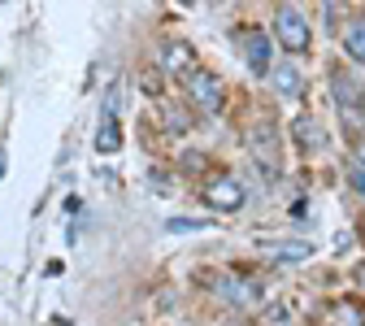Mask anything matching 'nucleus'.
Instances as JSON below:
<instances>
[{
	"instance_id": "nucleus-1",
	"label": "nucleus",
	"mask_w": 365,
	"mask_h": 326,
	"mask_svg": "<svg viewBox=\"0 0 365 326\" xmlns=\"http://www.w3.org/2000/svg\"><path fill=\"white\" fill-rule=\"evenodd\" d=\"M182 83H187V101H192L200 113H222V105H226V87H222L217 74H209V70H192Z\"/></svg>"
},
{
	"instance_id": "nucleus-2",
	"label": "nucleus",
	"mask_w": 365,
	"mask_h": 326,
	"mask_svg": "<svg viewBox=\"0 0 365 326\" xmlns=\"http://www.w3.org/2000/svg\"><path fill=\"white\" fill-rule=\"evenodd\" d=\"M274 31H279L287 53H304L309 49V22H304V14L296 5H283L279 14H274Z\"/></svg>"
},
{
	"instance_id": "nucleus-3",
	"label": "nucleus",
	"mask_w": 365,
	"mask_h": 326,
	"mask_svg": "<svg viewBox=\"0 0 365 326\" xmlns=\"http://www.w3.org/2000/svg\"><path fill=\"white\" fill-rule=\"evenodd\" d=\"M331 96H335V105H339L348 118H356V113L365 109V87H361V78L348 74V70H335V74H331Z\"/></svg>"
},
{
	"instance_id": "nucleus-4",
	"label": "nucleus",
	"mask_w": 365,
	"mask_h": 326,
	"mask_svg": "<svg viewBox=\"0 0 365 326\" xmlns=\"http://www.w3.org/2000/svg\"><path fill=\"white\" fill-rule=\"evenodd\" d=\"M235 39L244 44V61H248V70H252V74H265V70L274 66V53H269V35H265V31L248 26V31H240Z\"/></svg>"
},
{
	"instance_id": "nucleus-5",
	"label": "nucleus",
	"mask_w": 365,
	"mask_h": 326,
	"mask_svg": "<svg viewBox=\"0 0 365 326\" xmlns=\"http://www.w3.org/2000/svg\"><path fill=\"white\" fill-rule=\"evenodd\" d=\"M205 200H209L213 209H240V205H244V188H240L235 178L217 174V178L205 183Z\"/></svg>"
},
{
	"instance_id": "nucleus-6",
	"label": "nucleus",
	"mask_w": 365,
	"mask_h": 326,
	"mask_svg": "<svg viewBox=\"0 0 365 326\" xmlns=\"http://www.w3.org/2000/svg\"><path fill=\"white\" fill-rule=\"evenodd\" d=\"M269 83H274V91H279V96H287V101H296L300 91H304V74H300V66H296V61H279V66H269Z\"/></svg>"
},
{
	"instance_id": "nucleus-7",
	"label": "nucleus",
	"mask_w": 365,
	"mask_h": 326,
	"mask_svg": "<svg viewBox=\"0 0 365 326\" xmlns=\"http://www.w3.org/2000/svg\"><path fill=\"white\" fill-rule=\"evenodd\" d=\"M217 292H222V300H231V305H252V300L261 296V287H257V283H248V278H240V274L222 278Z\"/></svg>"
},
{
	"instance_id": "nucleus-8",
	"label": "nucleus",
	"mask_w": 365,
	"mask_h": 326,
	"mask_svg": "<svg viewBox=\"0 0 365 326\" xmlns=\"http://www.w3.org/2000/svg\"><path fill=\"white\" fill-rule=\"evenodd\" d=\"M161 70H170V74H182V78H187V74L196 70L192 49H187V44H165V49H161Z\"/></svg>"
},
{
	"instance_id": "nucleus-9",
	"label": "nucleus",
	"mask_w": 365,
	"mask_h": 326,
	"mask_svg": "<svg viewBox=\"0 0 365 326\" xmlns=\"http://www.w3.org/2000/svg\"><path fill=\"white\" fill-rule=\"evenodd\" d=\"M91 144H96V153H118L122 148V126H118V113H105V122H101V131H96V139H91Z\"/></svg>"
},
{
	"instance_id": "nucleus-10",
	"label": "nucleus",
	"mask_w": 365,
	"mask_h": 326,
	"mask_svg": "<svg viewBox=\"0 0 365 326\" xmlns=\"http://www.w3.org/2000/svg\"><path fill=\"white\" fill-rule=\"evenodd\" d=\"M344 53H348L352 61H361V66H365V18L348 22V31H344Z\"/></svg>"
},
{
	"instance_id": "nucleus-11",
	"label": "nucleus",
	"mask_w": 365,
	"mask_h": 326,
	"mask_svg": "<svg viewBox=\"0 0 365 326\" xmlns=\"http://www.w3.org/2000/svg\"><path fill=\"white\" fill-rule=\"evenodd\" d=\"M161 122H165L170 135H182V131L192 126V113H187V109H178V105H161Z\"/></svg>"
},
{
	"instance_id": "nucleus-12",
	"label": "nucleus",
	"mask_w": 365,
	"mask_h": 326,
	"mask_svg": "<svg viewBox=\"0 0 365 326\" xmlns=\"http://www.w3.org/2000/svg\"><path fill=\"white\" fill-rule=\"evenodd\" d=\"M269 253L279 261H304V257H313V244H269Z\"/></svg>"
},
{
	"instance_id": "nucleus-13",
	"label": "nucleus",
	"mask_w": 365,
	"mask_h": 326,
	"mask_svg": "<svg viewBox=\"0 0 365 326\" xmlns=\"http://www.w3.org/2000/svg\"><path fill=\"white\" fill-rule=\"evenodd\" d=\"M296 139L304 148H317V144H322V131L313 126V118H296Z\"/></svg>"
},
{
	"instance_id": "nucleus-14",
	"label": "nucleus",
	"mask_w": 365,
	"mask_h": 326,
	"mask_svg": "<svg viewBox=\"0 0 365 326\" xmlns=\"http://www.w3.org/2000/svg\"><path fill=\"white\" fill-rule=\"evenodd\" d=\"M335 326H365V313L356 309V305H335Z\"/></svg>"
},
{
	"instance_id": "nucleus-15",
	"label": "nucleus",
	"mask_w": 365,
	"mask_h": 326,
	"mask_svg": "<svg viewBox=\"0 0 365 326\" xmlns=\"http://www.w3.org/2000/svg\"><path fill=\"white\" fill-rule=\"evenodd\" d=\"M209 222L205 218H170L165 222V230H174V235H182V230H205Z\"/></svg>"
},
{
	"instance_id": "nucleus-16",
	"label": "nucleus",
	"mask_w": 365,
	"mask_h": 326,
	"mask_svg": "<svg viewBox=\"0 0 365 326\" xmlns=\"http://www.w3.org/2000/svg\"><path fill=\"white\" fill-rule=\"evenodd\" d=\"M140 83H144V91H148V96H157V91L165 87V74H161L157 66H148V70L140 74Z\"/></svg>"
},
{
	"instance_id": "nucleus-17",
	"label": "nucleus",
	"mask_w": 365,
	"mask_h": 326,
	"mask_svg": "<svg viewBox=\"0 0 365 326\" xmlns=\"http://www.w3.org/2000/svg\"><path fill=\"white\" fill-rule=\"evenodd\" d=\"M348 183H352V192H356V196H365V170H361V165L348 170Z\"/></svg>"
},
{
	"instance_id": "nucleus-18",
	"label": "nucleus",
	"mask_w": 365,
	"mask_h": 326,
	"mask_svg": "<svg viewBox=\"0 0 365 326\" xmlns=\"http://www.w3.org/2000/svg\"><path fill=\"white\" fill-rule=\"evenodd\" d=\"M0 174H5V153H0Z\"/></svg>"
},
{
	"instance_id": "nucleus-19",
	"label": "nucleus",
	"mask_w": 365,
	"mask_h": 326,
	"mask_svg": "<svg viewBox=\"0 0 365 326\" xmlns=\"http://www.w3.org/2000/svg\"><path fill=\"white\" fill-rule=\"evenodd\" d=\"M361 170H365V148H361Z\"/></svg>"
}]
</instances>
